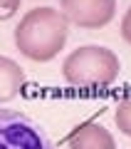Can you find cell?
<instances>
[{
    "mask_svg": "<svg viewBox=\"0 0 131 149\" xmlns=\"http://www.w3.org/2000/svg\"><path fill=\"white\" fill-rule=\"evenodd\" d=\"M69 37V20L62 10L50 5H40L27 10L20 17L12 40L20 55H25L32 62H50L59 55Z\"/></svg>",
    "mask_w": 131,
    "mask_h": 149,
    "instance_id": "1",
    "label": "cell"
},
{
    "mask_svg": "<svg viewBox=\"0 0 131 149\" xmlns=\"http://www.w3.org/2000/svg\"><path fill=\"white\" fill-rule=\"evenodd\" d=\"M121 72V60L114 50L104 45H82L72 50L62 62V77L72 87L99 90L116 82Z\"/></svg>",
    "mask_w": 131,
    "mask_h": 149,
    "instance_id": "2",
    "label": "cell"
},
{
    "mask_svg": "<svg viewBox=\"0 0 131 149\" xmlns=\"http://www.w3.org/2000/svg\"><path fill=\"white\" fill-rule=\"evenodd\" d=\"M0 149H54V144L27 114L0 109Z\"/></svg>",
    "mask_w": 131,
    "mask_h": 149,
    "instance_id": "3",
    "label": "cell"
},
{
    "mask_svg": "<svg viewBox=\"0 0 131 149\" xmlns=\"http://www.w3.org/2000/svg\"><path fill=\"white\" fill-rule=\"evenodd\" d=\"M59 10L82 30H99L114 20L116 0H59Z\"/></svg>",
    "mask_w": 131,
    "mask_h": 149,
    "instance_id": "4",
    "label": "cell"
},
{
    "mask_svg": "<svg viewBox=\"0 0 131 149\" xmlns=\"http://www.w3.org/2000/svg\"><path fill=\"white\" fill-rule=\"evenodd\" d=\"M67 147L69 149H116V139L104 124L84 122L69 132Z\"/></svg>",
    "mask_w": 131,
    "mask_h": 149,
    "instance_id": "5",
    "label": "cell"
},
{
    "mask_svg": "<svg viewBox=\"0 0 131 149\" xmlns=\"http://www.w3.org/2000/svg\"><path fill=\"white\" fill-rule=\"evenodd\" d=\"M25 82H27L25 70L12 57L0 55V104H8V102L15 100L20 95V90L25 87Z\"/></svg>",
    "mask_w": 131,
    "mask_h": 149,
    "instance_id": "6",
    "label": "cell"
},
{
    "mask_svg": "<svg viewBox=\"0 0 131 149\" xmlns=\"http://www.w3.org/2000/svg\"><path fill=\"white\" fill-rule=\"evenodd\" d=\"M114 122L121 134L131 137V100H121L114 109Z\"/></svg>",
    "mask_w": 131,
    "mask_h": 149,
    "instance_id": "7",
    "label": "cell"
},
{
    "mask_svg": "<svg viewBox=\"0 0 131 149\" xmlns=\"http://www.w3.org/2000/svg\"><path fill=\"white\" fill-rule=\"evenodd\" d=\"M22 0H0V20H10L17 10H20Z\"/></svg>",
    "mask_w": 131,
    "mask_h": 149,
    "instance_id": "8",
    "label": "cell"
},
{
    "mask_svg": "<svg viewBox=\"0 0 131 149\" xmlns=\"http://www.w3.org/2000/svg\"><path fill=\"white\" fill-rule=\"evenodd\" d=\"M119 30H121V37L131 45V5H129V10L124 13V17H121V27Z\"/></svg>",
    "mask_w": 131,
    "mask_h": 149,
    "instance_id": "9",
    "label": "cell"
}]
</instances>
